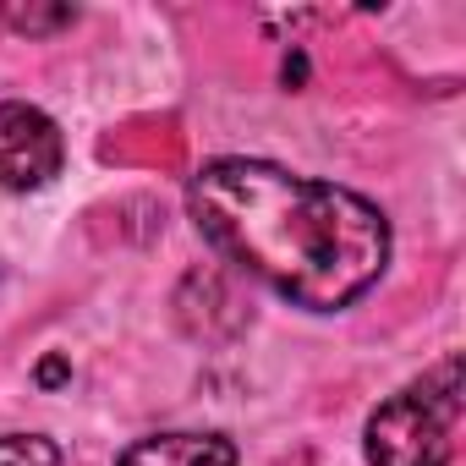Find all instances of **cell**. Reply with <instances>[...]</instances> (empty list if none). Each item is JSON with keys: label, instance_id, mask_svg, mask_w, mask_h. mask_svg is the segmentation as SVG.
Returning <instances> with one entry per match:
<instances>
[{"label": "cell", "instance_id": "1", "mask_svg": "<svg viewBox=\"0 0 466 466\" xmlns=\"http://www.w3.org/2000/svg\"><path fill=\"white\" fill-rule=\"evenodd\" d=\"M203 242L308 313L351 308L390 264V219L351 187L269 159H208L187 181Z\"/></svg>", "mask_w": 466, "mask_h": 466}, {"label": "cell", "instance_id": "2", "mask_svg": "<svg viewBox=\"0 0 466 466\" xmlns=\"http://www.w3.org/2000/svg\"><path fill=\"white\" fill-rule=\"evenodd\" d=\"M461 395V357H444L417 384L395 390L362 428L368 466H450Z\"/></svg>", "mask_w": 466, "mask_h": 466}, {"label": "cell", "instance_id": "7", "mask_svg": "<svg viewBox=\"0 0 466 466\" xmlns=\"http://www.w3.org/2000/svg\"><path fill=\"white\" fill-rule=\"evenodd\" d=\"M66 379H72V368H66L61 357H50V362H39V384H50V390H56V384H66Z\"/></svg>", "mask_w": 466, "mask_h": 466}, {"label": "cell", "instance_id": "6", "mask_svg": "<svg viewBox=\"0 0 466 466\" xmlns=\"http://www.w3.org/2000/svg\"><path fill=\"white\" fill-rule=\"evenodd\" d=\"M0 466H61V450L45 433H0Z\"/></svg>", "mask_w": 466, "mask_h": 466}, {"label": "cell", "instance_id": "4", "mask_svg": "<svg viewBox=\"0 0 466 466\" xmlns=\"http://www.w3.org/2000/svg\"><path fill=\"white\" fill-rule=\"evenodd\" d=\"M116 466H237V444L225 433H154L127 444Z\"/></svg>", "mask_w": 466, "mask_h": 466}, {"label": "cell", "instance_id": "5", "mask_svg": "<svg viewBox=\"0 0 466 466\" xmlns=\"http://www.w3.org/2000/svg\"><path fill=\"white\" fill-rule=\"evenodd\" d=\"M0 17H6L17 34H56V28L77 23V6H45V0H28V6H23V0H12Z\"/></svg>", "mask_w": 466, "mask_h": 466}, {"label": "cell", "instance_id": "3", "mask_svg": "<svg viewBox=\"0 0 466 466\" xmlns=\"http://www.w3.org/2000/svg\"><path fill=\"white\" fill-rule=\"evenodd\" d=\"M61 165H66V137L39 105L23 99L0 105V187L39 192L61 176Z\"/></svg>", "mask_w": 466, "mask_h": 466}]
</instances>
